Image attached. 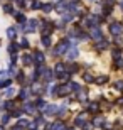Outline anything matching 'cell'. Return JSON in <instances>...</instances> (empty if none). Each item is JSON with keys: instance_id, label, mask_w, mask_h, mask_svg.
Instances as JSON below:
<instances>
[{"instance_id": "obj_1", "label": "cell", "mask_w": 123, "mask_h": 130, "mask_svg": "<svg viewBox=\"0 0 123 130\" xmlns=\"http://www.w3.org/2000/svg\"><path fill=\"white\" fill-rule=\"evenodd\" d=\"M110 32L113 34L115 37H120L123 34V24H120V22H113V24L110 25Z\"/></svg>"}, {"instance_id": "obj_2", "label": "cell", "mask_w": 123, "mask_h": 130, "mask_svg": "<svg viewBox=\"0 0 123 130\" xmlns=\"http://www.w3.org/2000/svg\"><path fill=\"white\" fill-rule=\"evenodd\" d=\"M90 36L95 39V41H103V32H101V29H99V27H93Z\"/></svg>"}, {"instance_id": "obj_3", "label": "cell", "mask_w": 123, "mask_h": 130, "mask_svg": "<svg viewBox=\"0 0 123 130\" xmlns=\"http://www.w3.org/2000/svg\"><path fill=\"white\" fill-rule=\"evenodd\" d=\"M84 106H88V110H90L91 113H98L99 111V101H93V103L84 101Z\"/></svg>"}, {"instance_id": "obj_4", "label": "cell", "mask_w": 123, "mask_h": 130, "mask_svg": "<svg viewBox=\"0 0 123 130\" xmlns=\"http://www.w3.org/2000/svg\"><path fill=\"white\" fill-rule=\"evenodd\" d=\"M86 118H88V115H86V113H81V115L76 118L74 125H76V127H84V125H86Z\"/></svg>"}, {"instance_id": "obj_5", "label": "cell", "mask_w": 123, "mask_h": 130, "mask_svg": "<svg viewBox=\"0 0 123 130\" xmlns=\"http://www.w3.org/2000/svg\"><path fill=\"white\" fill-rule=\"evenodd\" d=\"M67 41H62L61 44H57V49H56V54H62V53H66L67 51Z\"/></svg>"}, {"instance_id": "obj_6", "label": "cell", "mask_w": 123, "mask_h": 130, "mask_svg": "<svg viewBox=\"0 0 123 130\" xmlns=\"http://www.w3.org/2000/svg\"><path fill=\"white\" fill-rule=\"evenodd\" d=\"M99 17L98 15H90V19H88V25H93V27H98V24H99Z\"/></svg>"}, {"instance_id": "obj_7", "label": "cell", "mask_w": 123, "mask_h": 130, "mask_svg": "<svg viewBox=\"0 0 123 130\" xmlns=\"http://www.w3.org/2000/svg\"><path fill=\"white\" fill-rule=\"evenodd\" d=\"M104 123V118L101 115H96L95 118H93V127H96V128H98V127H101Z\"/></svg>"}, {"instance_id": "obj_8", "label": "cell", "mask_w": 123, "mask_h": 130, "mask_svg": "<svg viewBox=\"0 0 123 130\" xmlns=\"http://www.w3.org/2000/svg\"><path fill=\"white\" fill-rule=\"evenodd\" d=\"M69 91H71V88L64 85V86H61V88H59V91H57V95H59V96H66V95H69Z\"/></svg>"}, {"instance_id": "obj_9", "label": "cell", "mask_w": 123, "mask_h": 130, "mask_svg": "<svg viewBox=\"0 0 123 130\" xmlns=\"http://www.w3.org/2000/svg\"><path fill=\"white\" fill-rule=\"evenodd\" d=\"M95 83H96V85H104V83H108V76H106V74H103V76L95 78Z\"/></svg>"}, {"instance_id": "obj_10", "label": "cell", "mask_w": 123, "mask_h": 130, "mask_svg": "<svg viewBox=\"0 0 123 130\" xmlns=\"http://www.w3.org/2000/svg\"><path fill=\"white\" fill-rule=\"evenodd\" d=\"M108 46H110L108 41H104V39H103V41H98V42H96V49H101V51H103V49H106Z\"/></svg>"}, {"instance_id": "obj_11", "label": "cell", "mask_w": 123, "mask_h": 130, "mask_svg": "<svg viewBox=\"0 0 123 130\" xmlns=\"http://www.w3.org/2000/svg\"><path fill=\"white\" fill-rule=\"evenodd\" d=\"M86 96H88V91H86V90H79V91H78V100H81L83 103L86 101Z\"/></svg>"}, {"instance_id": "obj_12", "label": "cell", "mask_w": 123, "mask_h": 130, "mask_svg": "<svg viewBox=\"0 0 123 130\" xmlns=\"http://www.w3.org/2000/svg\"><path fill=\"white\" fill-rule=\"evenodd\" d=\"M83 79H84L86 83H95V76L90 74V73H84V74H83Z\"/></svg>"}, {"instance_id": "obj_13", "label": "cell", "mask_w": 123, "mask_h": 130, "mask_svg": "<svg viewBox=\"0 0 123 130\" xmlns=\"http://www.w3.org/2000/svg\"><path fill=\"white\" fill-rule=\"evenodd\" d=\"M78 54H79V53H78V49H74V47H73V49H69L67 56H69V59H76V58H78Z\"/></svg>"}, {"instance_id": "obj_14", "label": "cell", "mask_w": 123, "mask_h": 130, "mask_svg": "<svg viewBox=\"0 0 123 130\" xmlns=\"http://www.w3.org/2000/svg\"><path fill=\"white\" fill-rule=\"evenodd\" d=\"M51 130H64V123H62V122H56V123L51 127Z\"/></svg>"}, {"instance_id": "obj_15", "label": "cell", "mask_w": 123, "mask_h": 130, "mask_svg": "<svg viewBox=\"0 0 123 130\" xmlns=\"http://www.w3.org/2000/svg\"><path fill=\"white\" fill-rule=\"evenodd\" d=\"M111 56H113L115 61H116V59H121V51H120V49H113V54H111Z\"/></svg>"}, {"instance_id": "obj_16", "label": "cell", "mask_w": 123, "mask_h": 130, "mask_svg": "<svg viewBox=\"0 0 123 130\" xmlns=\"http://www.w3.org/2000/svg\"><path fill=\"white\" fill-rule=\"evenodd\" d=\"M64 69H66V68H64V64H56V73H57V74H62V73H66Z\"/></svg>"}, {"instance_id": "obj_17", "label": "cell", "mask_w": 123, "mask_h": 130, "mask_svg": "<svg viewBox=\"0 0 123 130\" xmlns=\"http://www.w3.org/2000/svg\"><path fill=\"white\" fill-rule=\"evenodd\" d=\"M69 88H71L73 91H79L81 88H79V85H78V83H71V85H69Z\"/></svg>"}, {"instance_id": "obj_18", "label": "cell", "mask_w": 123, "mask_h": 130, "mask_svg": "<svg viewBox=\"0 0 123 130\" xmlns=\"http://www.w3.org/2000/svg\"><path fill=\"white\" fill-rule=\"evenodd\" d=\"M115 88L121 91V90H123V81H116V83H115Z\"/></svg>"}, {"instance_id": "obj_19", "label": "cell", "mask_w": 123, "mask_h": 130, "mask_svg": "<svg viewBox=\"0 0 123 130\" xmlns=\"http://www.w3.org/2000/svg\"><path fill=\"white\" fill-rule=\"evenodd\" d=\"M115 68H123V59H116L115 61Z\"/></svg>"}, {"instance_id": "obj_20", "label": "cell", "mask_w": 123, "mask_h": 130, "mask_svg": "<svg viewBox=\"0 0 123 130\" xmlns=\"http://www.w3.org/2000/svg\"><path fill=\"white\" fill-rule=\"evenodd\" d=\"M42 9H44V12H51L52 5H51V4H46V5H42Z\"/></svg>"}, {"instance_id": "obj_21", "label": "cell", "mask_w": 123, "mask_h": 130, "mask_svg": "<svg viewBox=\"0 0 123 130\" xmlns=\"http://www.w3.org/2000/svg\"><path fill=\"white\" fill-rule=\"evenodd\" d=\"M61 79H62V81H67V79H69V73H62Z\"/></svg>"}, {"instance_id": "obj_22", "label": "cell", "mask_w": 123, "mask_h": 130, "mask_svg": "<svg viewBox=\"0 0 123 130\" xmlns=\"http://www.w3.org/2000/svg\"><path fill=\"white\" fill-rule=\"evenodd\" d=\"M56 111V106H47L46 108V113H54Z\"/></svg>"}, {"instance_id": "obj_23", "label": "cell", "mask_w": 123, "mask_h": 130, "mask_svg": "<svg viewBox=\"0 0 123 130\" xmlns=\"http://www.w3.org/2000/svg\"><path fill=\"white\" fill-rule=\"evenodd\" d=\"M36 59H37V63H42L44 56H42V54H41V53H37V54H36Z\"/></svg>"}, {"instance_id": "obj_24", "label": "cell", "mask_w": 123, "mask_h": 130, "mask_svg": "<svg viewBox=\"0 0 123 130\" xmlns=\"http://www.w3.org/2000/svg\"><path fill=\"white\" fill-rule=\"evenodd\" d=\"M42 42L46 44V46H49V44H51V41H49V37H46V36H44V37H42Z\"/></svg>"}, {"instance_id": "obj_25", "label": "cell", "mask_w": 123, "mask_h": 130, "mask_svg": "<svg viewBox=\"0 0 123 130\" xmlns=\"http://www.w3.org/2000/svg\"><path fill=\"white\" fill-rule=\"evenodd\" d=\"M116 103H118V105H123V96L118 98V100H116Z\"/></svg>"}, {"instance_id": "obj_26", "label": "cell", "mask_w": 123, "mask_h": 130, "mask_svg": "<svg viewBox=\"0 0 123 130\" xmlns=\"http://www.w3.org/2000/svg\"><path fill=\"white\" fill-rule=\"evenodd\" d=\"M83 130H91V125H88V123H86V125L83 127Z\"/></svg>"}, {"instance_id": "obj_27", "label": "cell", "mask_w": 123, "mask_h": 130, "mask_svg": "<svg viewBox=\"0 0 123 130\" xmlns=\"http://www.w3.org/2000/svg\"><path fill=\"white\" fill-rule=\"evenodd\" d=\"M120 5H121V9H123V2H121V4H120Z\"/></svg>"}, {"instance_id": "obj_28", "label": "cell", "mask_w": 123, "mask_h": 130, "mask_svg": "<svg viewBox=\"0 0 123 130\" xmlns=\"http://www.w3.org/2000/svg\"><path fill=\"white\" fill-rule=\"evenodd\" d=\"M73 2H79V0H73Z\"/></svg>"}, {"instance_id": "obj_29", "label": "cell", "mask_w": 123, "mask_h": 130, "mask_svg": "<svg viewBox=\"0 0 123 130\" xmlns=\"http://www.w3.org/2000/svg\"><path fill=\"white\" fill-rule=\"evenodd\" d=\"M69 130H74V128H69Z\"/></svg>"}]
</instances>
